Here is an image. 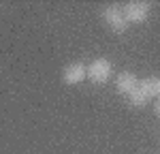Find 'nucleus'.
I'll return each instance as SVG.
<instances>
[{
  "label": "nucleus",
  "instance_id": "nucleus-1",
  "mask_svg": "<svg viewBox=\"0 0 160 154\" xmlns=\"http://www.w3.org/2000/svg\"><path fill=\"white\" fill-rule=\"evenodd\" d=\"M149 11H152V7H149L148 2H143V0H132V2H126L122 7V13H124V17H126V22H128V26L148 22Z\"/></svg>",
  "mask_w": 160,
  "mask_h": 154
},
{
  "label": "nucleus",
  "instance_id": "nucleus-2",
  "mask_svg": "<svg viewBox=\"0 0 160 154\" xmlns=\"http://www.w3.org/2000/svg\"><path fill=\"white\" fill-rule=\"evenodd\" d=\"M113 75V66L107 58H96L88 66V79L92 84H107Z\"/></svg>",
  "mask_w": 160,
  "mask_h": 154
},
{
  "label": "nucleus",
  "instance_id": "nucleus-3",
  "mask_svg": "<svg viewBox=\"0 0 160 154\" xmlns=\"http://www.w3.org/2000/svg\"><path fill=\"white\" fill-rule=\"evenodd\" d=\"M102 19L115 34H122V32L128 30V22H126V17H124L120 7H105L102 9Z\"/></svg>",
  "mask_w": 160,
  "mask_h": 154
},
{
  "label": "nucleus",
  "instance_id": "nucleus-4",
  "mask_svg": "<svg viewBox=\"0 0 160 154\" xmlns=\"http://www.w3.org/2000/svg\"><path fill=\"white\" fill-rule=\"evenodd\" d=\"M88 77V66L83 62H71L64 66L62 71V81L66 86H77Z\"/></svg>",
  "mask_w": 160,
  "mask_h": 154
},
{
  "label": "nucleus",
  "instance_id": "nucleus-5",
  "mask_svg": "<svg viewBox=\"0 0 160 154\" xmlns=\"http://www.w3.org/2000/svg\"><path fill=\"white\" fill-rule=\"evenodd\" d=\"M139 86V79H137L135 73H128V71H122L120 75L115 77V88H118V92L120 94H130L132 90Z\"/></svg>",
  "mask_w": 160,
  "mask_h": 154
},
{
  "label": "nucleus",
  "instance_id": "nucleus-6",
  "mask_svg": "<svg viewBox=\"0 0 160 154\" xmlns=\"http://www.w3.org/2000/svg\"><path fill=\"white\" fill-rule=\"evenodd\" d=\"M139 88L145 90L149 94V99H152V96L160 99V77H145V79H141V81H139Z\"/></svg>",
  "mask_w": 160,
  "mask_h": 154
},
{
  "label": "nucleus",
  "instance_id": "nucleus-7",
  "mask_svg": "<svg viewBox=\"0 0 160 154\" xmlns=\"http://www.w3.org/2000/svg\"><path fill=\"white\" fill-rule=\"evenodd\" d=\"M128 103H130L132 107H145V105L149 103V94L143 88H139V86H137V88L128 94Z\"/></svg>",
  "mask_w": 160,
  "mask_h": 154
},
{
  "label": "nucleus",
  "instance_id": "nucleus-8",
  "mask_svg": "<svg viewBox=\"0 0 160 154\" xmlns=\"http://www.w3.org/2000/svg\"><path fill=\"white\" fill-rule=\"evenodd\" d=\"M154 111H156V116H158V120H160V99L156 101V105H154Z\"/></svg>",
  "mask_w": 160,
  "mask_h": 154
},
{
  "label": "nucleus",
  "instance_id": "nucleus-9",
  "mask_svg": "<svg viewBox=\"0 0 160 154\" xmlns=\"http://www.w3.org/2000/svg\"><path fill=\"white\" fill-rule=\"evenodd\" d=\"M158 154H160V152H158Z\"/></svg>",
  "mask_w": 160,
  "mask_h": 154
}]
</instances>
